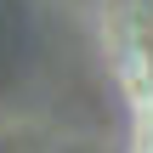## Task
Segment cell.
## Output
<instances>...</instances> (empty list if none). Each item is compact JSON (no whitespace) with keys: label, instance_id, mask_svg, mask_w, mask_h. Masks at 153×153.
Here are the masks:
<instances>
[{"label":"cell","instance_id":"6da1fadb","mask_svg":"<svg viewBox=\"0 0 153 153\" xmlns=\"http://www.w3.org/2000/svg\"><path fill=\"white\" fill-rule=\"evenodd\" d=\"M114 51L131 102V153H153V0H119Z\"/></svg>","mask_w":153,"mask_h":153}]
</instances>
